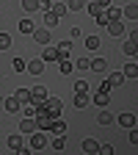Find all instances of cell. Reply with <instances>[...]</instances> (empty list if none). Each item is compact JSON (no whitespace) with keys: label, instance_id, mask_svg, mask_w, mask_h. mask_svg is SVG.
Instances as JSON below:
<instances>
[{"label":"cell","instance_id":"obj_1","mask_svg":"<svg viewBox=\"0 0 138 155\" xmlns=\"http://www.w3.org/2000/svg\"><path fill=\"white\" fill-rule=\"evenodd\" d=\"M42 105L50 111V116H53V119H58V116H61V111H64V103L58 100V97H47V100H44Z\"/></svg>","mask_w":138,"mask_h":155},{"label":"cell","instance_id":"obj_2","mask_svg":"<svg viewBox=\"0 0 138 155\" xmlns=\"http://www.w3.org/2000/svg\"><path fill=\"white\" fill-rule=\"evenodd\" d=\"M50 141H47V136H44V130H33V136H30V150H44Z\"/></svg>","mask_w":138,"mask_h":155},{"label":"cell","instance_id":"obj_3","mask_svg":"<svg viewBox=\"0 0 138 155\" xmlns=\"http://www.w3.org/2000/svg\"><path fill=\"white\" fill-rule=\"evenodd\" d=\"M44 100H47V89H42V86H30V103L39 108Z\"/></svg>","mask_w":138,"mask_h":155},{"label":"cell","instance_id":"obj_4","mask_svg":"<svg viewBox=\"0 0 138 155\" xmlns=\"http://www.w3.org/2000/svg\"><path fill=\"white\" fill-rule=\"evenodd\" d=\"M30 36H33L36 45H50V31H47V28H33Z\"/></svg>","mask_w":138,"mask_h":155},{"label":"cell","instance_id":"obj_5","mask_svg":"<svg viewBox=\"0 0 138 155\" xmlns=\"http://www.w3.org/2000/svg\"><path fill=\"white\" fill-rule=\"evenodd\" d=\"M25 69H28L30 75H42V72H44V61H42V58H33V61L25 64Z\"/></svg>","mask_w":138,"mask_h":155},{"label":"cell","instance_id":"obj_6","mask_svg":"<svg viewBox=\"0 0 138 155\" xmlns=\"http://www.w3.org/2000/svg\"><path fill=\"white\" fill-rule=\"evenodd\" d=\"M3 108H6L8 114H19V108H22V103H19L17 97H6V100H3Z\"/></svg>","mask_w":138,"mask_h":155},{"label":"cell","instance_id":"obj_7","mask_svg":"<svg viewBox=\"0 0 138 155\" xmlns=\"http://www.w3.org/2000/svg\"><path fill=\"white\" fill-rule=\"evenodd\" d=\"M33 130H39L36 127V119H33V116H25V119L19 122V133H33Z\"/></svg>","mask_w":138,"mask_h":155},{"label":"cell","instance_id":"obj_8","mask_svg":"<svg viewBox=\"0 0 138 155\" xmlns=\"http://www.w3.org/2000/svg\"><path fill=\"white\" fill-rule=\"evenodd\" d=\"M105 28H108V33H111V36H124V25L119 22V19H113V22H108Z\"/></svg>","mask_w":138,"mask_h":155},{"label":"cell","instance_id":"obj_9","mask_svg":"<svg viewBox=\"0 0 138 155\" xmlns=\"http://www.w3.org/2000/svg\"><path fill=\"white\" fill-rule=\"evenodd\" d=\"M119 125H122V127H135V114H133V111H124V114L119 116Z\"/></svg>","mask_w":138,"mask_h":155},{"label":"cell","instance_id":"obj_10","mask_svg":"<svg viewBox=\"0 0 138 155\" xmlns=\"http://www.w3.org/2000/svg\"><path fill=\"white\" fill-rule=\"evenodd\" d=\"M88 69H94V72H105V69H108V61H105V58H91V61H88Z\"/></svg>","mask_w":138,"mask_h":155},{"label":"cell","instance_id":"obj_11","mask_svg":"<svg viewBox=\"0 0 138 155\" xmlns=\"http://www.w3.org/2000/svg\"><path fill=\"white\" fill-rule=\"evenodd\" d=\"M50 11H53L55 17H61V19H64V14H66L69 8H66V3H64V0H55V3L50 6Z\"/></svg>","mask_w":138,"mask_h":155},{"label":"cell","instance_id":"obj_12","mask_svg":"<svg viewBox=\"0 0 138 155\" xmlns=\"http://www.w3.org/2000/svg\"><path fill=\"white\" fill-rule=\"evenodd\" d=\"M124 81H127V78H124L122 72H111V75H108V83H111V89H116V86H122Z\"/></svg>","mask_w":138,"mask_h":155},{"label":"cell","instance_id":"obj_13","mask_svg":"<svg viewBox=\"0 0 138 155\" xmlns=\"http://www.w3.org/2000/svg\"><path fill=\"white\" fill-rule=\"evenodd\" d=\"M42 61H44V64H47V61H58V47H44Z\"/></svg>","mask_w":138,"mask_h":155},{"label":"cell","instance_id":"obj_14","mask_svg":"<svg viewBox=\"0 0 138 155\" xmlns=\"http://www.w3.org/2000/svg\"><path fill=\"white\" fill-rule=\"evenodd\" d=\"M122 14H124L127 19H138V6H135V3H133V0H130V3L124 6V11H122Z\"/></svg>","mask_w":138,"mask_h":155},{"label":"cell","instance_id":"obj_15","mask_svg":"<svg viewBox=\"0 0 138 155\" xmlns=\"http://www.w3.org/2000/svg\"><path fill=\"white\" fill-rule=\"evenodd\" d=\"M50 130H53V133H58V136H64V133H66V122L58 116V119H53V127H50Z\"/></svg>","mask_w":138,"mask_h":155},{"label":"cell","instance_id":"obj_16","mask_svg":"<svg viewBox=\"0 0 138 155\" xmlns=\"http://www.w3.org/2000/svg\"><path fill=\"white\" fill-rule=\"evenodd\" d=\"M14 97H17L22 105H25V103H30V86H28V89H17V94H14Z\"/></svg>","mask_w":138,"mask_h":155},{"label":"cell","instance_id":"obj_17","mask_svg":"<svg viewBox=\"0 0 138 155\" xmlns=\"http://www.w3.org/2000/svg\"><path fill=\"white\" fill-rule=\"evenodd\" d=\"M94 105H100V108H105V105H108V91H102V89L97 91V94H94Z\"/></svg>","mask_w":138,"mask_h":155},{"label":"cell","instance_id":"obj_18","mask_svg":"<svg viewBox=\"0 0 138 155\" xmlns=\"http://www.w3.org/2000/svg\"><path fill=\"white\" fill-rule=\"evenodd\" d=\"M58 22H61V17H55L53 11H44V25H47V28H55Z\"/></svg>","mask_w":138,"mask_h":155},{"label":"cell","instance_id":"obj_19","mask_svg":"<svg viewBox=\"0 0 138 155\" xmlns=\"http://www.w3.org/2000/svg\"><path fill=\"white\" fill-rule=\"evenodd\" d=\"M58 69H61V75H72V69H75V64L69 61V58H64V61H58Z\"/></svg>","mask_w":138,"mask_h":155},{"label":"cell","instance_id":"obj_20","mask_svg":"<svg viewBox=\"0 0 138 155\" xmlns=\"http://www.w3.org/2000/svg\"><path fill=\"white\" fill-rule=\"evenodd\" d=\"M66 8L69 11H83L86 8V0H66Z\"/></svg>","mask_w":138,"mask_h":155},{"label":"cell","instance_id":"obj_21","mask_svg":"<svg viewBox=\"0 0 138 155\" xmlns=\"http://www.w3.org/2000/svg\"><path fill=\"white\" fill-rule=\"evenodd\" d=\"M105 17H108V22H113V19H119V17H122V11L116 8V6H108V8H105Z\"/></svg>","mask_w":138,"mask_h":155},{"label":"cell","instance_id":"obj_22","mask_svg":"<svg viewBox=\"0 0 138 155\" xmlns=\"http://www.w3.org/2000/svg\"><path fill=\"white\" fill-rule=\"evenodd\" d=\"M97 150H100V144H97L94 139H86V141H83V152H91V155H94Z\"/></svg>","mask_w":138,"mask_h":155},{"label":"cell","instance_id":"obj_23","mask_svg":"<svg viewBox=\"0 0 138 155\" xmlns=\"http://www.w3.org/2000/svg\"><path fill=\"white\" fill-rule=\"evenodd\" d=\"M8 147H11V150H19V147H22V133H19V136H17V133L8 136Z\"/></svg>","mask_w":138,"mask_h":155},{"label":"cell","instance_id":"obj_24","mask_svg":"<svg viewBox=\"0 0 138 155\" xmlns=\"http://www.w3.org/2000/svg\"><path fill=\"white\" fill-rule=\"evenodd\" d=\"M33 19H19V31H22V33H33Z\"/></svg>","mask_w":138,"mask_h":155},{"label":"cell","instance_id":"obj_25","mask_svg":"<svg viewBox=\"0 0 138 155\" xmlns=\"http://www.w3.org/2000/svg\"><path fill=\"white\" fill-rule=\"evenodd\" d=\"M102 42H100V36H86V50H97Z\"/></svg>","mask_w":138,"mask_h":155},{"label":"cell","instance_id":"obj_26","mask_svg":"<svg viewBox=\"0 0 138 155\" xmlns=\"http://www.w3.org/2000/svg\"><path fill=\"white\" fill-rule=\"evenodd\" d=\"M69 42H61V47H58V61H64V58H69Z\"/></svg>","mask_w":138,"mask_h":155},{"label":"cell","instance_id":"obj_27","mask_svg":"<svg viewBox=\"0 0 138 155\" xmlns=\"http://www.w3.org/2000/svg\"><path fill=\"white\" fill-rule=\"evenodd\" d=\"M22 8H25L28 14H33V11H39V0H22Z\"/></svg>","mask_w":138,"mask_h":155},{"label":"cell","instance_id":"obj_28","mask_svg":"<svg viewBox=\"0 0 138 155\" xmlns=\"http://www.w3.org/2000/svg\"><path fill=\"white\" fill-rule=\"evenodd\" d=\"M88 105V94H75V108H86Z\"/></svg>","mask_w":138,"mask_h":155},{"label":"cell","instance_id":"obj_29","mask_svg":"<svg viewBox=\"0 0 138 155\" xmlns=\"http://www.w3.org/2000/svg\"><path fill=\"white\" fill-rule=\"evenodd\" d=\"M122 75H124V78H130V81H133V78H135V75H138V67H135V64H133V61H130V64H127V67H124V72H122Z\"/></svg>","mask_w":138,"mask_h":155},{"label":"cell","instance_id":"obj_30","mask_svg":"<svg viewBox=\"0 0 138 155\" xmlns=\"http://www.w3.org/2000/svg\"><path fill=\"white\" fill-rule=\"evenodd\" d=\"M25 64H28V61H25V58H19V55H17V58H14V61H11V67H14V72H25Z\"/></svg>","mask_w":138,"mask_h":155},{"label":"cell","instance_id":"obj_31","mask_svg":"<svg viewBox=\"0 0 138 155\" xmlns=\"http://www.w3.org/2000/svg\"><path fill=\"white\" fill-rule=\"evenodd\" d=\"M64 144H66V136H55V139L50 141V147H53V150H64Z\"/></svg>","mask_w":138,"mask_h":155},{"label":"cell","instance_id":"obj_32","mask_svg":"<svg viewBox=\"0 0 138 155\" xmlns=\"http://www.w3.org/2000/svg\"><path fill=\"white\" fill-rule=\"evenodd\" d=\"M97 122H100V125H111V122H113L111 111H100V116H97Z\"/></svg>","mask_w":138,"mask_h":155},{"label":"cell","instance_id":"obj_33","mask_svg":"<svg viewBox=\"0 0 138 155\" xmlns=\"http://www.w3.org/2000/svg\"><path fill=\"white\" fill-rule=\"evenodd\" d=\"M11 47V33H0V50H8Z\"/></svg>","mask_w":138,"mask_h":155},{"label":"cell","instance_id":"obj_34","mask_svg":"<svg viewBox=\"0 0 138 155\" xmlns=\"http://www.w3.org/2000/svg\"><path fill=\"white\" fill-rule=\"evenodd\" d=\"M75 94H88V83L86 81H77L75 83Z\"/></svg>","mask_w":138,"mask_h":155},{"label":"cell","instance_id":"obj_35","mask_svg":"<svg viewBox=\"0 0 138 155\" xmlns=\"http://www.w3.org/2000/svg\"><path fill=\"white\" fill-rule=\"evenodd\" d=\"M19 111H22L25 116H36V105H33V103H25L22 108H19Z\"/></svg>","mask_w":138,"mask_h":155},{"label":"cell","instance_id":"obj_36","mask_svg":"<svg viewBox=\"0 0 138 155\" xmlns=\"http://www.w3.org/2000/svg\"><path fill=\"white\" fill-rule=\"evenodd\" d=\"M88 14H91V17H97V14H102V6L97 3V0H94V3H88Z\"/></svg>","mask_w":138,"mask_h":155},{"label":"cell","instance_id":"obj_37","mask_svg":"<svg viewBox=\"0 0 138 155\" xmlns=\"http://www.w3.org/2000/svg\"><path fill=\"white\" fill-rule=\"evenodd\" d=\"M124 53H127L130 58L135 55V42H133V39H127V42H124Z\"/></svg>","mask_w":138,"mask_h":155},{"label":"cell","instance_id":"obj_38","mask_svg":"<svg viewBox=\"0 0 138 155\" xmlns=\"http://www.w3.org/2000/svg\"><path fill=\"white\" fill-rule=\"evenodd\" d=\"M88 61H91V58H86V55H83V58H80V61H77V64H75V69H83V72H86V69H88Z\"/></svg>","mask_w":138,"mask_h":155},{"label":"cell","instance_id":"obj_39","mask_svg":"<svg viewBox=\"0 0 138 155\" xmlns=\"http://www.w3.org/2000/svg\"><path fill=\"white\" fill-rule=\"evenodd\" d=\"M100 155H113V147L111 144H100V150H97Z\"/></svg>","mask_w":138,"mask_h":155},{"label":"cell","instance_id":"obj_40","mask_svg":"<svg viewBox=\"0 0 138 155\" xmlns=\"http://www.w3.org/2000/svg\"><path fill=\"white\" fill-rule=\"evenodd\" d=\"M53 3H55V0H39V8H42V11H50Z\"/></svg>","mask_w":138,"mask_h":155},{"label":"cell","instance_id":"obj_41","mask_svg":"<svg viewBox=\"0 0 138 155\" xmlns=\"http://www.w3.org/2000/svg\"><path fill=\"white\" fill-rule=\"evenodd\" d=\"M69 36H72V39H80V36H83V31H80V28H72V31H69Z\"/></svg>","mask_w":138,"mask_h":155},{"label":"cell","instance_id":"obj_42","mask_svg":"<svg viewBox=\"0 0 138 155\" xmlns=\"http://www.w3.org/2000/svg\"><path fill=\"white\" fill-rule=\"evenodd\" d=\"M130 144H138V133H135L133 127H130Z\"/></svg>","mask_w":138,"mask_h":155},{"label":"cell","instance_id":"obj_43","mask_svg":"<svg viewBox=\"0 0 138 155\" xmlns=\"http://www.w3.org/2000/svg\"><path fill=\"white\" fill-rule=\"evenodd\" d=\"M97 3H100V6H102V11H105L108 6H113V3H111V0H97Z\"/></svg>","mask_w":138,"mask_h":155}]
</instances>
